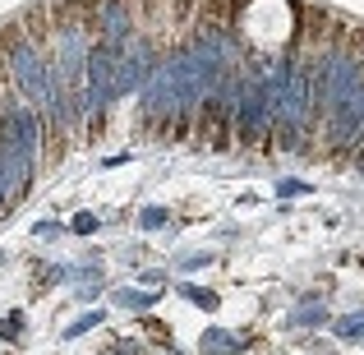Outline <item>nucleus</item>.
<instances>
[{
	"label": "nucleus",
	"instance_id": "1",
	"mask_svg": "<svg viewBox=\"0 0 364 355\" xmlns=\"http://www.w3.org/2000/svg\"><path fill=\"white\" fill-rule=\"evenodd\" d=\"M240 346H245V337H217V332H208V337H203V351L208 355H235Z\"/></svg>",
	"mask_w": 364,
	"mask_h": 355
},
{
	"label": "nucleus",
	"instance_id": "2",
	"mask_svg": "<svg viewBox=\"0 0 364 355\" xmlns=\"http://www.w3.org/2000/svg\"><path fill=\"white\" fill-rule=\"evenodd\" d=\"M166 222H171L166 208H143V213H139V226H143V231H161Z\"/></svg>",
	"mask_w": 364,
	"mask_h": 355
},
{
	"label": "nucleus",
	"instance_id": "3",
	"mask_svg": "<svg viewBox=\"0 0 364 355\" xmlns=\"http://www.w3.org/2000/svg\"><path fill=\"white\" fill-rule=\"evenodd\" d=\"M180 295L194 300V304H203V309H217V295L208 291V286H180Z\"/></svg>",
	"mask_w": 364,
	"mask_h": 355
},
{
	"label": "nucleus",
	"instance_id": "4",
	"mask_svg": "<svg viewBox=\"0 0 364 355\" xmlns=\"http://www.w3.org/2000/svg\"><path fill=\"white\" fill-rule=\"evenodd\" d=\"M116 300L124 304V309H152V304H157V295H143V291H120Z\"/></svg>",
	"mask_w": 364,
	"mask_h": 355
},
{
	"label": "nucleus",
	"instance_id": "5",
	"mask_svg": "<svg viewBox=\"0 0 364 355\" xmlns=\"http://www.w3.org/2000/svg\"><path fill=\"white\" fill-rule=\"evenodd\" d=\"M97 226H102V222H97V217H92V213H74L70 231H74V235H92V231H97Z\"/></svg>",
	"mask_w": 364,
	"mask_h": 355
},
{
	"label": "nucleus",
	"instance_id": "6",
	"mask_svg": "<svg viewBox=\"0 0 364 355\" xmlns=\"http://www.w3.org/2000/svg\"><path fill=\"white\" fill-rule=\"evenodd\" d=\"M97 323H102V314H83L79 323H70V332H65V337H83V332H88V328H97Z\"/></svg>",
	"mask_w": 364,
	"mask_h": 355
},
{
	"label": "nucleus",
	"instance_id": "7",
	"mask_svg": "<svg viewBox=\"0 0 364 355\" xmlns=\"http://www.w3.org/2000/svg\"><path fill=\"white\" fill-rule=\"evenodd\" d=\"M18 328H23V319H0V341H18Z\"/></svg>",
	"mask_w": 364,
	"mask_h": 355
},
{
	"label": "nucleus",
	"instance_id": "8",
	"mask_svg": "<svg viewBox=\"0 0 364 355\" xmlns=\"http://www.w3.org/2000/svg\"><path fill=\"white\" fill-rule=\"evenodd\" d=\"M277 189H282V194H300V189H304V180H282Z\"/></svg>",
	"mask_w": 364,
	"mask_h": 355
},
{
	"label": "nucleus",
	"instance_id": "9",
	"mask_svg": "<svg viewBox=\"0 0 364 355\" xmlns=\"http://www.w3.org/2000/svg\"><path fill=\"white\" fill-rule=\"evenodd\" d=\"M33 231H37V235H46V240H51V235H60V226H51V222H37V226H33Z\"/></svg>",
	"mask_w": 364,
	"mask_h": 355
}]
</instances>
